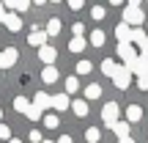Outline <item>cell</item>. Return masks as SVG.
Returning a JSON list of instances; mask_svg holds the SVG:
<instances>
[{"label":"cell","mask_w":148,"mask_h":143,"mask_svg":"<svg viewBox=\"0 0 148 143\" xmlns=\"http://www.w3.org/2000/svg\"><path fill=\"white\" fill-rule=\"evenodd\" d=\"M90 44H93V47H101V44H104V30H99V28L90 30Z\"/></svg>","instance_id":"603a6c76"},{"label":"cell","mask_w":148,"mask_h":143,"mask_svg":"<svg viewBox=\"0 0 148 143\" xmlns=\"http://www.w3.org/2000/svg\"><path fill=\"white\" fill-rule=\"evenodd\" d=\"M79 88V83H77V77H69L66 80V94H74V91Z\"/></svg>","instance_id":"4316f807"},{"label":"cell","mask_w":148,"mask_h":143,"mask_svg":"<svg viewBox=\"0 0 148 143\" xmlns=\"http://www.w3.org/2000/svg\"><path fill=\"white\" fill-rule=\"evenodd\" d=\"M143 19H145V14H143V6H140V3H126V6H123V22H126V25L140 28Z\"/></svg>","instance_id":"6da1fadb"},{"label":"cell","mask_w":148,"mask_h":143,"mask_svg":"<svg viewBox=\"0 0 148 143\" xmlns=\"http://www.w3.org/2000/svg\"><path fill=\"white\" fill-rule=\"evenodd\" d=\"M85 44H88V41H85V36H82V39H77V36H74L71 41H69V50H71V53H82V50H85Z\"/></svg>","instance_id":"7402d4cb"},{"label":"cell","mask_w":148,"mask_h":143,"mask_svg":"<svg viewBox=\"0 0 148 143\" xmlns=\"http://www.w3.org/2000/svg\"><path fill=\"white\" fill-rule=\"evenodd\" d=\"M41 80H44L47 85L58 83V69H55V66H44V72H41Z\"/></svg>","instance_id":"4fadbf2b"},{"label":"cell","mask_w":148,"mask_h":143,"mask_svg":"<svg viewBox=\"0 0 148 143\" xmlns=\"http://www.w3.org/2000/svg\"><path fill=\"white\" fill-rule=\"evenodd\" d=\"M16 58H19L16 47H5L3 53H0V69H8V66H14V64H16Z\"/></svg>","instance_id":"5b68a950"},{"label":"cell","mask_w":148,"mask_h":143,"mask_svg":"<svg viewBox=\"0 0 148 143\" xmlns=\"http://www.w3.org/2000/svg\"><path fill=\"white\" fill-rule=\"evenodd\" d=\"M137 88L148 91V74H140V77H137Z\"/></svg>","instance_id":"4dcf8cb0"},{"label":"cell","mask_w":148,"mask_h":143,"mask_svg":"<svg viewBox=\"0 0 148 143\" xmlns=\"http://www.w3.org/2000/svg\"><path fill=\"white\" fill-rule=\"evenodd\" d=\"M38 58L44 61V66H55V58H58V50H55L52 44H44V47H38Z\"/></svg>","instance_id":"277c9868"},{"label":"cell","mask_w":148,"mask_h":143,"mask_svg":"<svg viewBox=\"0 0 148 143\" xmlns=\"http://www.w3.org/2000/svg\"><path fill=\"white\" fill-rule=\"evenodd\" d=\"M112 83H115V88H129V83H132V72L126 69V66H118V72L112 74Z\"/></svg>","instance_id":"3957f363"},{"label":"cell","mask_w":148,"mask_h":143,"mask_svg":"<svg viewBox=\"0 0 148 143\" xmlns=\"http://www.w3.org/2000/svg\"><path fill=\"white\" fill-rule=\"evenodd\" d=\"M93 72V64H90V61H79L77 64V74H90Z\"/></svg>","instance_id":"d4e9b609"},{"label":"cell","mask_w":148,"mask_h":143,"mask_svg":"<svg viewBox=\"0 0 148 143\" xmlns=\"http://www.w3.org/2000/svg\"><path fill=\"white\" fill-rule=\"evenodd\" d=\"M140 50H143V55L148 58V41H145V44H143V47H140Z\"/></svg>","instance_id":"d590c367"},{"label":"cell","mask_w":148,"mask_h":143,"mask_svg":"<svg viewBox=\"0 0 148 143\" xmlns=\"http://www.w3.org/2000/svg\"><path fill=\"white\" fill-rule=\"evenodd\" d=\"M69 105H71L69 94H55L52 96V107H55V110H69Z\"/></svg>","instance_id":"ba28073f"},{"label":"cell","mask_w":148,"mask_h":143,"mask_svg":"<svg viewBox=\"0 0 148 143\" xmlns=\"http://www.w3.org/2000/svg\"><path fill=\"white\" fill-rule=\"evenodd\" d=\"M71 33H74L77 39H82V33H85V25H82V22H77V25L71 28Z\"/></svg>","instance_id":"f546056e"},{"label":"cell","mask_w":148,"mask_h":143,"mask_svg":"<svg viewBox=\"0 0 148 143\" xmlns=\"http://www.w3.org/2000/svg\"><path fill=\"white\" fill-rule=\"evenodd\" d=\"M5 8H11V11H27V8H30V3H27V0H8Z\"/></svg>","instance_id":"2e32d148"},{"label":"cell","mask_w":148,"mask_h":143,"mask_svg":"<svg viewBox=\"0 0 148 143\" xmlns=\"http://www.w3.org/2000/svg\"><path fill=\"white\" fill-rule=\"evenodd\" d=\"M90 17H93V19H104V8H101V6H93V8H90Z\"/></svg>","instance_id":"83f0119b"},{"label":"cell","mask_w":148,"mask_h":143,"mask_svg":"<svg viewBox=\"0 0 148 143\" xmlns=\"http://www.w3.org/2000/svg\"><path fill=\"white\" fill-rule=\"evenodd\" d=\"M8 143H22V140H19V138H11V140H8Z\"/></svg>","instance_id":"74e56055"},{"label":"cell","mask_w":148,"mask_h":143,"mask_svg":"<svg viewBox=\"0 0 148 143\" xmlns=\"http://www.w3.org/2000/svg\"><path fill=\"white\" fill-rule=\"evenodd\" d=\"M30 105H33V102H27L25 96H16V99H14V110L16 113H27V107H30Z\"/></svg>","instance_id":"ffe728a7"},{"label":"cell","mask_w":148,"mask_h":143,"mask_svg":"<svg viewBox=\"0 0 148 143\" xmlns=\"http://www.w3.org/2000/svg\"><path fill=\"white\" fill-rule=\"evenodd\" d=\"M71 110L77 113V116H88V102H85V99H74L71 102Z\"/></svg>","instance_id":"e0dca14e"},{"label":"cell","mask_w":148,"mask_h":143,"mask_svg":"<svg viewBox=\"0 0 148 143\" xmlns=\"http://www.w3.org/2000/svg\"><path fill=\"white\" fill-rule=\"evenodd\" d=\"M33 105H36L38 107V110H47V107H52V96H49V94H44V91H38V94L36 96H33Z\"/></svg>","instance_id":"52a82bcc"},{"label":"cell","mask_w":148,"mask_h":143,"mask_svg":"<svg viewBox=\"0 0 148 143\" xmlns=\"http://www.w3.org/2000/svg\"><path fill=\"white\" fill-rule=\"evenodd\" d=\"M44 138H41V132H38V129H33L30 132V143H41Z\"/></svg>","instance_id":"1f68e13d"},{"label":"cell","mask_w":148,"mask_h":143,"mask_svg":"<svg viewBox=\"0 0 148 143\" xmlns=\"http://www.w3.org/2000/svg\"><path fill=\"white\" fill-rule=\"evenodd\" d=\"M0 124H3V110H0Z\"/></svg>","instance_id":"f35d334b"},{"label":"cell","mask_w":148,"mask_h":143,"mask_svg":"<svg viewBox=\"0 0 148 143\" xmlns=\"http://www.w3.org/2000/svg\"><path fill=\"white\" fill-rule=\"evenodd\" d=\"M101 72H104L107 77H112V74L118 72V64H115L112 58H104V64H101Z\"/></svg>","instance_id":"ac0fdd59"},{"label":"cell","mask_w":148,"mask_h":143,"mask_svg":"<svg viewBox=\"0 0 148 143\" xmlns=\"http://www.w3.org/2000/svg\"><path fill=\"white\" fill-rule=\"evenodd\" d=\"M99 96H101V85H96V83L85 85V102H90V99H99Z\"/></svg>","instance_id":"5bb4252c"},{"label":"cell","mask_w":148,"mask_h":143,"mask_svg":"<svg viewBox=\"0 0 148 143\" xmlns=\"http://www.w3.org/2000/svg\"><path fill=\"white\" fill-rule=\"evenodd\" d=\"M3 25L8 28L11 33H16V30L22 28V17H19V14H8V17H5V22H3Z\"/></svg>","instance_id":"8fae6325"},{"label":"cell","mask_w":148,"mask_h":143,"mask_svg":"<svg viewBox=\"0 0 148 143\" xmlns=\"http://www.w3.org/2000/svg\"><path fill=\"white\" fill-rule=\"evenodd\" d=\"M82 6H85L82 0H71V3H69V8H74V11H79V8H82Z\"/></svg>","instance_id":"836d02e7"},{"label":"cell","mask_w":148,"mask_h":143,"mask_svg":"<svg viewBox=\"0 0 148 143\" xmlns=\"http://www.w3.org/2000/svg\"><path fill=\"white\" fill-rule=\"evenodd\" d=\"M140 118H143V107L129 105V107H126V121H129V124H137Z\"/></svg>","instance_id":"30bf717a"},{"label":"cell","mask_w":148,"mask_h":143,"mask_svg":"<svg viewBox=\"0 0 148 143\" xmlns=\"http://www.w3.org/2000/svg\"><path fill=\"white\" fill-rule=\"evenodd\" d=\"M118 143H134V140L132 138H123V140H118Z\"/></svg>","instance_id":"8d00e7d4"},{"label":"cell","mask_w":148,"mask_h":143,"mask_svg":"<svg viewBox=\"0 0 148 143\" xmlns=\"http://www.w3.org/2000/svg\"><path fill=\"white\" fill-rule=\"evenodd\" d=\"M132 41L143 47V44L148 41V30H143V28H132Z\"/></svg>","instance_id":"9a60e30c"},{"label":"cell","mask_w":148,"mask_h":143,"mask_svg":"<svg viewBox=\"0 0 148 143\" xmlns=\"http://www.w3.org/2000/svg\"><path fill=\"white\" fill-rule=\"evenodd\" d=\"M5 17H8V8H5V3H0V22H5Z\"/></svg>","instance_id":"d6a6232c"},{"label":"cell","mask_w":148,"mask_h":143,"mask_svg":"<svg viewBox=\"0 0 148 143\" xmlns=\"http://www.w3.org/2000/svg\"><path fill=\"white\" fill-rule=\"evenodd\" d=\"M118 116H121V107H118L115 102H107V105L101 107V121H104L107 127H112V124L118 121Z\"/></svg>","instance_id":"7a4b0ae2"},{"label":"cell","mask_w":148,"mask_h":143,"mask_svg":"<svg viewBox=\"0 0 148 143\" xmlns=\"http://www.w3.org/2000/svg\"><path fill=\"white\" fill-rule=\"evenodd\" d=\"M140 53H134L132 44H118V58H123V64H129V61H134Z\"/></svg>","instance_id":"8992f818"},{"label":"cell","mask_w":148,"mask_h":143,"mask_svg":"<svg viewBox=\"0 0 148 143\" xmlns=\"http://www.w3.org/2000/svg\"><path fill=\"white\" fill-rule=\"evenodd\" d=\"M41 143H52V140H41Z\"/></svg>","instance_id":"ab89813d"},{"label":"cell","mask_w":148,"mask_h":143,"mask_svg":"<svg viewBox=\"0 0 148 143\" xmlns=\"http://www.w3.org/2000/svg\"><path fill=\"white\" fill-rule=\"evenodd\" d=\"M41 124H44V127H47V129H58V127H60L58 116H52V113H47V116L41 118Z\"/></svg>","instance_id":"44dd1931"},{"label":"cell","mask_w":148,"mask_h":143,"mask_svg":"<svg viewBox=\"0 0 148 143\" xmlns=\"http://www.w3.org/2000/svg\"><path fill=\"white\" fill-rule=\"evenodd\" d=\"M58 143H71V138H69V135H63V138H60Z\"/></svg>","instance_id":"e575fe53"},{"label":"cell","mask_w":148,"mask_h":143,"mask_svg":"<svg viewBox=\"0 0 148 143\" xmlns=\"http://www.w3.org/2000/svg\"><path fill=\"white\" fill-rule=\"evenodd\" d=\"M99 138H101V132L96 127H88V129H85V140H88V143H99Z\"/></svg>","instance_id":"cb8c5ba5"},{"label":"cell","mask_w":148,"mask_h":143,"mask_svg":"<svg viewBox=\"0 0 148 143\" xmlns=\"http://www.w3.org/2000/svg\"><path fill=\"white\" fill-rule=\"evenodd\" d=\"M25 116L30 118V121H38V118H44V116H41V110H38L36 105H30V107H27V113H25Z\"/></svg>","instance_id":"484cf974"},{"label":"cell","mask_w":148,"mask_h":143,"mask_svg":"<svg viewBox=\"0 0 148 143\" xmlns=\"http://www.w3.org/2000/svg\"><path fill=\"white\" fill-rule=\"evenodd\" d=\"M58 33H60V19L52 17V19L47 22V36H58Z\"/></svg>","instance_id":"d6986e66"},{"label":"cell","mask_w":148,"mask_h":143,"mask_svg":"<svg viewBox=\"0 0 148 143\" xmlns=\"http://www.w3.org/2000/svg\"><path fill=\"white\" fill-rule=\"evenodd\" d=\"M27 41H30L33 47H44V44H47V30H33L30 36H27Z\"/></svg>","instance_id":"9c48e42d"},{"label":"cell","mask_w":148,"mask_h":143,"mask_svg":"<svg viewBox=\"0 0 148 143\" xmlns=\"http://www.w3.org/2000/svg\"><path fill=\"white\" fill-rule=\"evenodd\" d=\"M0 140H11V129H8V124H0Z\"/></svg>","instance_id":"f1b7e54d"},{"label":"cell","mask_w":148,"mask_h":143,"mask_svg":"<svg viewBox=\"0 0 148 143\" xmlns=\"http://www.w3.org/2000/svg\"><path fill=\"white\" fill-rule=\"evenodd\" d=\"M112 132H115L118 135V140H123V138H129V121H115V124H112Z\"/></svg>","instance_id":"7c38bea8"}]
</instances>
